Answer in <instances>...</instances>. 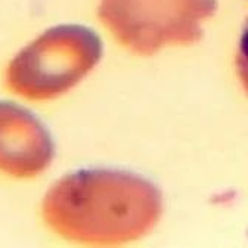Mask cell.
I'll return each mask as SVG.
<instances>
[{"label":"cell","instance_id":"cell-5","mask_svg":"<svg viewBox=\"0 0 248 248\" xmlns=\"http://www.w3.org/2000/svg\"><path fill=\"white\" fill-rule=\"evenodd\" d=\"M235 67H236V74L239 77V81L248 95V16L244 22L241 37L238 42Z\"/></svg>","mask_w":248,"mask_h":248},{"label":"cell","instance_id":"cell-2","mask_svg":"<svg viewBox=\"0 0 248 248\" xmlns=\"http://www.w3.org/2000/svg\"><path fill=\"white\" fill-rule=\"evenodd\" d=\"M102 56L99 37L80 25L47 30L6 70V86L30 101L53 99L76 86Z\"/></svg>","mask_w":248,"mask_h":248},{"label":"cell","instance_id":"cell-1","mask_svg":"<svg viewBox=\"0 0 248 248\" xmlns=\"http://www.w3.org/2000/svg\"><path fill=\"white\" fill-rule=\"evenodd\" d=\"M43 219L62 238L118 245L146 235L163 213L149 180L121 170H80L59 179L43 200Z\"/></svg>","mask_w":248,"mask_h":248},{"label":"cell","instance_id":"cell-3","mask_svg":"<svg viewBox=\"0 0 248 248\" xmlns=\"http://www.w3.org/2000/svg\"><path fill=\"white\" fill-rule=\"evenodd\" d=\"M213 0H104L99 14L112 36L142 56L202 37L201 21L211 15Z\"/></svg>","mask_w":248,"mask_h":248},{"label":"cell","instance_id":"cell-4","mask_svg":"<svg viewBox=\"0 0 248 248\" xmlns=\"http://www.w3.org/2000/svg\"><path fill=\"white\" fill-rule=\"evenodd\" d=\"M53 152L49 132L33 114L0 102V170L14 177H34L49 167Z\"/></svg>","mask_w":248,"mask_h":248}]
</instances>
